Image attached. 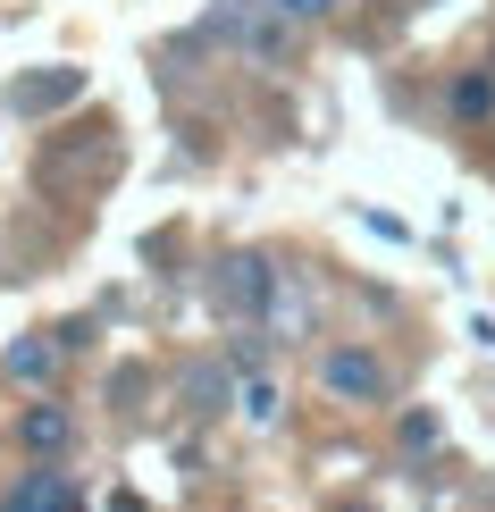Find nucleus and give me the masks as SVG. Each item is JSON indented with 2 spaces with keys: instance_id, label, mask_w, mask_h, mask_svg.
I'll return each mask as SVG.
<instances>
[{
  "instance_id": "obj_1",
  "label": "nucleus",
  "mask_w": 495,
  "mask_h": 512,
  "mask_svg": "<svg viewBox=\"0 0 495 512\" xmlns=\"http://www.w3.org/2000/svg\"><path fill=\"white\" fill-rule=\"evenodd\" d=\"M219 303H227L235 319L277 311V269L261 261V252H227V261H219Z\"/></svg>"
},
{
  "instance_id": "obj_2",
  "label": "nucleus",
  "mask_w": 495,
  "mask_h": 512,
  "mask_svg": "<svg viewBox=\"0 0 495 512\" xmlns=\"http://www.w3.org/2000/svg\"><path fill=\"white\" fill-rule=\"evenodd\" d=\"M319 387H328V395H344V403H378V395H386V370H378V353L336 345L328 361H319Z\"/></svg>"
},
{
  "instance_id": "obj_3",
  "label": "nucleus",
  "mask_w": 495,
  "mask_h": 512,
  "mask_svg": "<svg viewBox=\"0 0 495 512\" xmlns=\"http://www.w3.org/2000/svg\"><path fill=\"white\" fill-rule=\"evenodd\" d=\"M68 101H84V68H42V76H17V84H9V110H17V118L68 110Z\"/></svg>"
},
{
  "instance_id": "obj_4",
  "label": "nucleus",
  "mask_w": 495,
  "mask_h": 512,
  "mask_svg": "<svg viewBox=\"0 0 495 512\" xmlns=\"http://www.w3.org/2000/svg\"><path fill=\"white\" fill-rule=\"evenodd\" d=\"M235 42H244V59H261V68H269V59L294 51V17L277 9V0H252V17H244V34H235Z\"/></svg>"
},
{
  "instance_id": "obj_5",
  "label": "nucleus",
  "mask_w": 495,
  "mask_h": 512,
  "mask_svg": "<svg viewBox=\"0 0 495 512\" xmlns=\"http://www.w3.org/2000/svg\"><path fill=\"white\" fill-rule=\"evenodd\" d=\"M9 512H84V504H76L68 471H26V479L9 487Z\"/></svg>"
},
{
  "instance_id": "obj_6",
  "label": "nucleus",
  "mask_w": 495,
  "mask_h": 512,
  "mask_svg": "<svg viewBox=\"0 0 495 512\" xmlns=\"http://www.w3.org/2000/svg\"><path fill=\"white\" fill-rule=\"evenodd\" d=\"M68 429H76V420L59 412V403H26V412H17V445H26V454H59Z\"/></svg>"
},
{
  "instance_id": "obj_7",
  "label": "nucleus",
  "mask_w": 495,
  "mask_h": 512,
  "mask_svg": "<svg viewBox=\"0 0 495 512\" xmlns=\"http://www.w3.org/2000/svg\"><path fill=\"white\" fill-rule=\"evenodd\" d=\"M51 361H59V336H26V345H9V361H0V370L34 387V378H51Z\"/></svg>"
},
{
  "instance_id": "obj_8",
  "label": "nucleus",
  "mask_w": 495,
  "mask_h": 512,
  "mask_svg": "<svg viewBox=\"0 0 495 512\" xmlns=\"http://www.w3.org/2000/svg\"><path fill=\"white\" fill-rule=\"evenodd\" d=\"M495 110V76H462L454 84V118H487Z\"/></svg>"
},
{
  "instance_id": "obj_9",
  "label": "nucleus",
  "mask_w": 495,
  "mask_h": 512,
  "mask_svg": "<svg viewBox=\"0 0 495 512\" xmlns=\"http://www.w3.org/2000/svg\"><path fill=\"white\" fill-rule=\"evenodd\" d=\"M185 395H193V412H219V403H227V378L193 370V378H185Z\"/></svg>"
},
{
  "instance_id": "obj_10",
  "label": "nucleus",
  "mask_w": 495,
  "mask_h": 512,
  "mask_svg": "<svg viewBox=\"0 0 495 512\" xmlns=\"http://www.w3.org/2000/svg\"><path fill=\"white\" fill-rule=\"evenodd\" d=\"M403 445L428 454V445H437V412H403Z\"/></svg>"
},
{
  "instance_id": "obj_11",
  "label": "nucleus",
  "mask_w": 495,
  "mask_h": 512,
  "mask_svg": "<svg viewBox=\"0 0 495 512\" xmlns=\"http://www.w3.org/2000/svg\"><path fill=\"white\" fill-rule=\"evenodd\" d=\"M244 412L261 420V429H269V420H277V387H269V378H252V387H244Z\"/></svg>"
},
{
  "instance_id": "obj_12",
  "label": "nucleus",
  "mask_w": 495,
  "mask_h": 512,
  "mask_svg": "<svg viewBox=\"0 0 495 512\" xmlns=\"http://www.w3.org/2000/svg\"><path fill=\"white\" fill-rule=\"evenodd\" d=\"M286 17H303V26H319V17H336V0H277Z\"/></svg>"
},
{
  "instance_id": "obj_13",
  "label": "nucleus",
  "mask_w": 495,
  "mask_h": 512,
  "mask_svg": "<svg viewBox=\"0 0 495 512\" xmlns=\"http://www.w3.org/2000/svg\"><path fill=\"white\" fill-rule=\"evenodd\" d=\"M110 512H143V496H110Z\"/></svg>"
}]
</instances>
